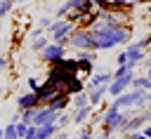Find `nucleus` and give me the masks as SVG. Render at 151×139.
<instances>
[{"mask_svg": "<svg viewBox=\"0 0 151 139\" xmlns=\"http://www.w3.org/2000/svg\"><path fill=\"white\" fill-rule=\"evenodd\" d=\"M90 31H92V35L97 40V49L99 52H109V49H113L118 45H125L130 40V33H132V28L127 24H123V26H109V24H101V21H97Z\"/></svg>", "mask_w": 151, "mask_h": 139, "instance_id": "1", "label": "nucleus"}, {"mask_svg": "<svg viewBox=\"0 0 151 139\" xmlns=\"http://www.w3.org/2000/svg\"><path fill=\"white\" fill-rule=\"evenodd\" d=\"M130 115L127 108H118L113 104H109L104 108V120H101V137H113L118 134V127L123 125V120Z\"/></svg>", "mask_w": 151, "mask_h": 139, "instance_id": "2", "label": "nucleus"}, {"mask_svg": "<svg viewBox=\"0 0 151 139\" xmlns=\"http://www.w3.org/2000/svg\"><path fill=\"white\" fill-rule=\"evenodd\" d=\"M68 45L73 47V49H97V40H94V35H92V31L90 28H83V26H76L73 28V33H71V38H68ZM99 52V49H97Z\"/></svg>", "mask_w": 151, "mask_h": 139, "instance_id": "3", "label": "nucleus"}, {"mask_svg": "<svg viewBox=\"0 0 151 139\" xmlns=\"http://www.w3.org/2000/svg\"><path fill=\"white\" fill-rule=\"evenodd\" d=\"M73 28H76L73 21H68V19H54V21L47 26V33H50V38H52L54 42H66V45H68V38H71Z\"/></svg>", "mask_w": 151, "mask_h": 139, "instance_id": "4", "label": "nucleus"}, {"mask_svg": "<svg viewBox=\"0 0 151 139\" xmlns=\"http://www.w3.org/2000/svg\"><path fill=\"white\" fill-rule=\"evenodd\" d=\"M146 94V90L144 87H130V90H125L123 94H118V97H113V106H118V108H132L134 104H137V99H142Z\"/></svg>", "mask_w": 151, "mask_h": 139, "instance_id": "5", "label": "nucleus"}, {"mask_svg": "<svg viewBox=\"0 0 151 139\" xmlns=\"http://www.w3.org/2000/svg\"><path fill=\"white\" fill-rule=\"evenodd\" d=\"M66 47H68L66 42H54V40H52L45 49L38 52V54H40V61H42V64H54V61L64 59V57H66Z\"/></svg>", "mask_w": 151, "mask_h": 139, "instance_id": "6", "label": "nucleus"}, {"mask_svg": "<svg viewBox=\"0 0 151 139\" xmlns=\"http://www.w3.org/2000/svg\"><path fill=\"white\" fill-rule=\"evenodd\" d=\"M132 80H134V71H130V73H125V75H120V78H113V80L109 82V94H111V97L123 94L125 90L132 87Z\"/></svg>", "mask_w": 151, "mask_h": 139, "instance_id": "7", "label": "nucleus"}, {"mask_svg": "<svg viewBox=\"0 0 151 139\" xmlns=\"http://www.w3.org/2000/svg\"><path fill=\"white\" fill-rule=\"evenodd\" d=\"M35 106H40V94H38V92L28 90L26 94H19V97H17V108H19V111L35 108Z\"/></svg>", "mask_w": 151, "mask_h": 139, "instance_id": "8", "label": "nucleus"}, {"mask_svg": "<svg viewBox=\"0 0 151 139\" xmlns=\"http://www.w3.org/2000/svg\"><path fill=\"white\" fill-rule=\"evenodd\" d=\"M61 87L57 85V80H52V78H45V82H40V87H38V94H40V106H45V101L52 97V94H57Z\"/></svg>", "mask_w": 151, "mask_h": 139, "instance_id": "9", "label": "nucleus"}, {"mask_svg": "<svg viewBox=\"0 0 151 139\" xmlns=\"http://www.w3.org/2000/svg\"><path fill=\"white\" fill-rule=\"evenodd\" d=\"M59 120V111H54V108H50V106H38V111H35V125H45V123H57Z\"/></svg>", "mask_w": 151, "mask_h": 139, "instance_id": "10", "label": "nucleus"}, {"mask_svg": "<svg viewBox=\"0 0 151 139\" xmlns=\"http://www.w3.org/2000/svg\"><path fill=\"white\" fill-rule=\"evenodd\" d=\"M125 49H127V64H130L132 68H137L139 64H144L146 54H144V49H142V47H139L137 42H130V45H127Z\"/></svg>", "mask_w": 151, "mask_h": 139, "instance_id": "11", "label": "nucleus"}, {"mask_svg": "<svg viewBox=\"0 0 151 139\" xmlns=\"http://www.w3.org/2000/svg\"><path fill=\"white\" fill-rule=\"evenodd\" d=\"M111 80H113V71H99V73H92L90 80L85 82V90L97 87V85H104V82H111Z\"/></svg>", "mask_w": 151, "mask_h": 139, "instance_id": "12", "label": "nucleus"}, {"mask_svg": "<svg viewBox=\"0 0 151 139\" xmlns=\"http://www.w3.org/2000/svg\"><path fill=\"white\" fill-rule=\"evenodd\" d=\"M92 111H94V106L92 104H87V106H80V108H73L71 113H73V125H85L87 120H90V115H92Z\"/></svg>", "mask_w": 151, "mask_h": 139, "instance_id": "13", "label": "nucleus"}, {"mask_svg": "<svg viewBox=\"0 0 151 139\" xmlns=\"http://www.w3.org/2000/svg\"><path fill=\"white\" fill-rule=\"evenodd\" d=\"M87 94H90V104L97 108V106L101 104L104 94H109V82H104V85H97V87H90V90H87Z\"/></svg>", "mask_w": 151, "mask_h": 139, "instance_id": "14", "label": "nucleus"}, {"mask_svg": "<svg viewBox=\"0 0 151 139\" xmlns=\"http://www.w3.org/2000/svg\"><path fill=\"white\" fill-rule=\"evenodd\" d=\"M59 130H61L59 123H45V125H38V134H35V139H52V137H57Z\"/></svg>", "mask_w": 151, "mask_h": 139, "instance_id": "15", "label": "nucleus"}, {"mask_svg": "<svg viewBox=\"0 0 151 139\" xmlns=\"http://www.w3.org/2000/svg\"><path fill=\"white\" fill-rule=\"evenodd\" d=\"M68 5H71V9H76V12H80L83 16H85V14H90L92 9H97L92 0H68Z\"/></svg>", "mask_w": 151, "mask_h": 139, "instance_id": "16", "label": "nucleus"}, {"mask_svg": "<svg viewBox=\"0 0 151 139\" xmlns=\"http://www.w3.org/2000/svg\"><path fill=\"white\" fill-rule=\"evenodd\" d=\"M50 42H52L50 33H42V35H38V38H33V40H31V49H33V52H40V49H45Z\"/></svg>", "mask_w": 151, "mask_h": 139, "instance_id": "17", "label": "nucleus"}, {"mask_svg": "<svg viewBox=\"0 0 151 139\" xmlns=\"http://www.w3.org/2000/svg\"><path fill=\"white\" fill-rule=\"evenodd\" d=\"M64 90H66V92H68L71 97H73V94H78V92H83V90H85V82H83L80 73H78V75H73V80H71V82H68V85H66Z\"/></svg>", "mask_w": 151, "mask_h": 139, "instance_id": "18", "label": "nucleus"}, {"mask_svg": "<svg viewBox=\"0 0 151 139\" xmlns=\"http://www.w3.org/2000/svg\"><path fill=\"white\" fill-rule=\"evenodd\" d=\"M87 104H90V94H87V90H83V92H78V94L71 97V108H80V106H87Z\"/></svg>", "mask_w": 151, "mask_h": 139, "instance_id": "19", "label": "nucleus"}, {"mask_svg": "<svg viewBox=\"0 0 151 139\" xmlns=\"http://www.w3.org/2000/svg\"><path fill=\"white\" fill-rule=\"evenodd\" d=\"M78 64H80V73H85V75L94 73V61L92 59H78Z\"/></svg>", "mask_w": 151, "mask_h": 139, "instance_id": "20", "label": "nucleus"}, {"mask_svg": "<svg viewBox=\"0 0 151 139\" xmlns=\"http://www.w3.org/2000/svg\"><path fill=\"white\" fill-rule=\"evenodd\" d=\"M57 123H59V127H68V125H73V113H71L68 108H66V111H61Z\"/></svg>", "mask_w": 151, "mask_h": 139, "instance_id": "21", "label": "nucleus"}, {"mask_svg": "<svg viewBox=\"0 0 151 139\" xmlns=\"http://www.w3.org/2000/svg\"><path fill=\"white\" fill-rule=\"evenodd\" d=\"M5 139H19V134H17V120L5 123Z\"/></svg>", "mask_w": 151, "mask_h": 139, "instance_id": "22", "label": "nucleus"}, {"mask_svg": "<svg viewBox=\"0 0 151 139\" xmlns=\"http://www.w3.org/2000/svg\"><path fill=\"white\" fill-rule=\"evenodd\" d=\"M17 5V0H0V19L2 16H7L9 12H12V7Z\"/></svg>", "mask_w": 151, "mask_h": 139, "instance_id": "23", "label": "nucleus"}, {"mask_svg": "<svg viewBox=\"0 0 151 139\" xmlns=\"http://www.w3.org/2000/svg\"><path fill=\"white\" fill-rule=\"evenodd\" d=\"M68 12H71V5H68V0H66L64 5H59V7L54 9V19H66Z\"/></svg>", "mask_w": 151, "mask_h": 139, "instance_id": "24", "label": "nucleus"}, {"mask_svg": "<svg viewBox=\"0 0 151 139\" xmlns=\"http://www.w3.org/2000/svg\"><path fill=\"white\" fill-rule=\"evenodd\" d=\"M94 134V127L90 125V123H85V125H80V132H78V137H83V139H90Z\"/></svg>", "mask_w": 151, "mask_h": 139, "instance_id": "25", "label": "nucleus"}, {"mask_svg": "<svg viewBox=\"0 0 151 139\" xmlns=\"http://www.w3.org/2000/svg\"><path fill=\"white\" fill-rule=\"evenodd\" d=\"M132 87H149V75H134V80H132Z\"/></svg>", "mask_w": 151, "mask_h": 139, "instance_id": "26", "label": "nucleus"}, {"mask_svg": "<svg viewBox=\"0 0 151 139\" xmlns=\"http://www.w3.org/2000/svg\"><path fill=\"white\" fill-rule=\"evenodd\" d=\"M26 87H28V90H33V92H38V87H40V80H38L35 75L26 78Z\"/></svg>", "mask_w": 151, "mask_h": 139, "instance_id": "27", "label": "nucleus"}, {"mask_svg": "<svg viewBox=\"0 0 151 139\" xmlns=\"http://www.w3.org/2000/svg\"><path fill=\"white\" fill-rule=\"evenodd\" d=\"M42 33H47V28H45V26H40V24H38L35 28H31V31H28L31 40H33V38H38V35H42Z\"/></svg>", "mask_w": 151, "mask_h": 139, "instance_id": "28", "label": "nucleus"}, {"mask_svg": "<svg viewBox=\"0 0 151 139\" xmlns=\"http://www.w3.org/2000/svg\"><path fill=\"white\" fill-rule=\"evenodd\" d=\"M137 45H139L142 49H149V47H151V33H146L144 38H139V40H137Z\"/></svg>", "mask_w": 151, "mask_h": 139, "instance_id": "29", "label": "nucleus"}, {"mask_svg": "<svg viewBox=\"0 0 151 139\" xmlns=\"http://www.w3.org/2000/svg\"><path fill=\"white\" fill-rule=\"evenodd\" d=\"M116 64H127V49L118 52V57H116Z\"/></svg>", "mask_w": 151, "mask_h": 139, "instance_id": "30", "label": "nucleus"}, {"mask_svg": "<svg viewBox=\"0 0 151 139\" xmlns=\"http://www.w3.org/2000/svg\"><path fill=\"white\" fill-rule=\"evenodd\" d=\"M52 21H54V16H40V19H38V24H40V26H45V28H47Z\"/></svg>", "mask_w": 151, "mask_h": 139, "instance_id": "31", "label": "nucleus"}, {"mask_svg": "<svg viewBox=\"0 0 151 139\" xmlns=\"http://www.w3.org/2000/svg\"><path fill=\"white\" fill-rule=\"evenodd\" d=\"M142 132H144V139H149V137H151V123H146V125L142 127Z\"/></svg>", "mask_w": 151, "mask_h": 139, "instance_id": "32", "label": "nucleus"}, {"mask_svg": "<svg viewBox=\"0 0 151 139\" xmlns=\"http://www.w3.org/2000/svg\"><path fill=\"white\" fill-rule=\"evenodd\" d=\"M5 68H7V57L0 54V71H5Z\"/></svg>", "mask_w": 151, "mask_h": 139, "instance_id": "33", "label": "nucleus"}, {"mask_svg": "<svg viewBox=\"0 0 151 139\" xmlns=\"http://www.w3.org/2000/svg\"><path fill=\"white\" fill-rule=\"evenodd\" d=\"M132 2H134V5H149L151 0H132Z\"/></svg>", "mask_w": 151, "mask_h": 139, "instance_id": "34", "label": "nucleus"}, {"mask_svg": "<svg viewBox=\"0 0 151 139\" xmlns=\"http://www.w3.org/2000/svg\"><path fill=\"white\" fill-rule=\"evenodd\" d=\"M0 139H5V125L0 123Z\"/></svg>", "mask_w": 151, "mask_h": 139, "instance_id": "35", "label": "nucleus"}, {"mask_svg": "<svg viewBox=\"0 0 151 139\" xmlns=\"http://www.w3.org/2000/svg\"><path fill=\"white\" fill-rule=\"evenodd\" d=\"M146 75L151 78V64H146Z\"/></svg>", "mask_w": 151, "mask_h": 139, "instance_id": "36", "label": "nucleus"}, {"mask_svg": "<svg viewBox=\"0 0 151 139\" xmlns=\"http://www.w3.org/2000/svg\"><path fill=\"white\" fill-rule=\"evenodd\" d=\"M0 35H2V26H0Z\"/></svg>", "mask_w": 151, "mask_h": 139, "instance_id": "37", "label": "nucleus"}, {"mask_svg": "<svg viewBox=\"0 0 151 139\" xmlns=\"http://www.w3.org/2000/svg\"><path fill=\"white\" fill-rule=\"evenodd\" d=\"M17 2H21V0H17Z\"/></svg>", "mask_w": 151, "mask_h": 139, "instance_id": "38", "label": "nucleus"}, {"mask_svg": "<svg viewBox=\"0 0 151 139\" xmlns=\"http://www.w3.org/2000/svg\"><path fill=\"white\" fill-rule=\"evenodd\" d=\"M0 104H2V101H0Z\"/></svg>", "mask_w": 151, "mask_h": 139, "instance_id": "39", "label": "nucleus"}]
</instances>
